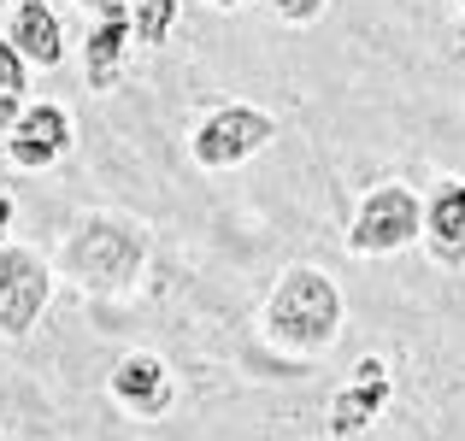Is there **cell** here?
<instances>
[{
    "label": "cell",
    "instance_id": "6da1fadb",
    "mask_svg": "<svg viewBox=\"0 0 465 441\" xmlns=\"http://www.w3.org/2000/svg\"><path fill=\"white\" fill-rule=\"evenodd\" d=\"M341 318H348V300H341L336 277L318 271V265H295V271L277 277L272 300H265V341L289 359H324L341 341Z\"/></svg>",
    "mask_w": 465,
    "mask_h": 441
},
{
    "label": "cell",
    "instance_id": "7a4b0ae2",
    "mask_svg": "<svg viewBox=\"0 0 465 441\" xmlns=\"http://www.w3.org/2000/svg\"><path fill=\"white\" fill-rule=\"evenodd\" d=\"M142 265H148V236H142V224H130L118 212L83 218L59 241V271L77 277L89 294H124L142 277Z\"/></svg>",
    "mask_w": 465,
    "mask_h": 441
},
{
    "label": "cell",
    "instance_id": "3957f363",
    "mask_svg": "<svg viewBox=\"0 0 465 441\" xmlns=\"http://www.w3.org/2000/svg\"><path fill=\"white\" fill-rule=\"evenodd\" d=\"M419 236H424L419 189H407V182H377L360 201L353 224H348V253L353 260H383V253L412 248Z\"/></svg>",
    "mask_w": 465,
    "mask_h": 441
},
{
    "label": "cell",
    "instance_id": "277c9868",
    "mask_svg": "<svg viewBox=\"0 0 465 441\" xmlns=\"http://www.w3.org/2000/svg\"><path fill=\"white\" fill-rule=\"evenodd\" d=\"M272 142H277L272 113H260V106H248V101H230V106H218V113H206L201 124H194L189 153H194L201 171H236V165H248L253 153H265Z\"/></svg>",
    "mask_w": 465,
    "mask_h": 441
},
{
    "label": "cell",
    "instance_id": "5b68a950",
    "mask_svg": "<svg viewBox=\"0 0 465 441\" xmlns=\"http://www.w3.org/2000/svg\"><path fill=\"white\" fill-rule=\"evenodd\" d=\"M54 300V265L30 248H0V336H30Z\"/></svg>",
    "mask_w": 465,
    "mask_h": 441
},
{
    "label": "cell",
    "instance_id": "8992f818",
    "mask_svg": "<svg viewBox=\"0 0 465 441\" xmlns=\"http://www.w3.org/2000/svg\"><path fill=\"white\" fill-rule=\"evenodd\" d=\"M389 395H395V388H389V365L383 359H360V365H353V377L330 395L324 436L330 441H360L377 418H383Z\"/></svg>",
    "mask_w": 465,
    "mask_h": 441
},
{
    "label": "cell",
    "instance_id": "52a82bcc",
    "mask_svg": "<svg viewBox=\"0 0 465 441\" xmlns=\"http://www.w3.org/2000/svg\"><path fill=\"white\" fill-rule=\"evenodd\" d=\"M106 395H113L130 418L153 424V418H165L171 400H177V377H171V365L159 359V353H124V359L113 365V377H106Z\"/></svg>",
    "mask_w": 465,
    "mask_h": 441
},
{
    "label": "cell",
    "instance_id": "ba28073f",
    "mask_svg": "<svg viewBox=\"0 0 465 441\" xmlns=\"http://www.w3.org/2000/svg\"><path fill=\"white\" fill-rule=\"evenodd\" d=\"M71 147V113L59 101H42V106H24L6 130V159L18 171H47L59 165Z\"/></svg>",
    "mask_w": 465,
    "mask_h": 441
},
{
    "label": "cell",
    "instance_id": "9c48e42d",
    "mask_svg": "<svg viewBox=\"0 0 465 441\" xmlns=\"http://www.w3.org/2000/svg\"><path fill=\"white\" fill-rule=\"evenodd\" d=\"M101 18H94L89 42H83V83H89L94 94H113L118 83H124L130 71V24H124V0H101Z\"/></svg>",
    "mask_w": 465,
    "mask_h": 441
},
{
    "label": "cell",
    "instance_id": "30bf717a",
    "mask_svg": "<svg viewBox=\"0 0 465 441\" xmlns=\"http://www.w3.org/2000/svg\"><path fill=\"white\" fill-rule=\"evenodd\" d=\"M424 248L436 265H465V182L442 177L424 194Z\"/></svg>",
    "mask_w": 465,
    "mask_h": 441
},
{
    "label": "cell",
    "instance_id": "8fae6325",
    "mask_svg": "<svg viewBox=\"0 0 465 441\" xmlns=\"http://www.w3.org/2000/svg\"><path fill=\"white\" fill-rule=\"evenodd\" d=\"M12 47H18L24 65L35 71H54L59 59H65V24H59V12L47 6V0H18V12H12Z\"/></svg>",
    "mask_w": 465,
    "mask_h": 441
},
{
    "label": "cell",
    "instance_id": "7c38bea8",
    "mask_svg": "<svg viewBox=\"0 0 465 441\" xmlns=\"http://www.w3.org/2000/svg\"><path fill=\"white\" fill-rule=\"evenodd\" d=\"M177 0H124V24H130V42L142 47H165L171 30H177Z\"/></svg>",
    "mask_w": 465,
    "mask_h": 441
},
{
    "label": "cell",
    "instance_id": "4fadbf2b",
    "mask_svg": "<svg viewBox=\"0 0 465 441\" xmlns=\"http://www.w3.org/2000/svg\"><path fill=\"white\" fill-rule=\"evenodd\" d=\"M24 83H30V65L18 59V47H12V42H0V94L24 101Z\"/></svg>",
    "mask_w": 465,
    "mask_h": 441
},
{
    "label": "cell",
    "instance_id": "5bb4252c",
    "mask_svg": "<svg viewBox=\"0 0 465 441\" xmlns=\"http://www.w3.org/2000/svg\"><path fill=\"white\" fill-rule=\"evenodd\" d=\"M272 6H277V18L307 24V18H318V12H324V0H272Z\"/></svg>",
    "mask_w": 465,
    "mask_h": 441
},
{
    "label": "cell",
    "instance_id": "9a60e30c",
    "mask_svg": "<svg viewBox=\"0 0 465 441\" xmlns=\"http://www.w3.org/2000/svg\"><path fill=\"white\" fill-rule=\"evenodd\" d=\"M24 113V101H12V94H0V159H6V130H12V118Z\"/></svg>",
    "mask_w": 465,
    "mask_h": 441
},
{
    "label": "cell",
    "instance_id": "2e32d148",
    "mask_svg": "<svg viewBox=\"0 0 465 441\" xmlns=\"http://www.w3.org/2000/svg\"><path fill=\"white\" fill-rule=\"evenodd\" d=\"M12 212H18V206H12V194L0 189V248H6V230H12Z\"/></svg>",
    "mask_w": 465,
    "mask_h": 441
},
{
    "label": "cell",
    "instance_id": "e0dca14e",
    "mask_svg": "<svg viewBox=\"0 0 465 441\" xmlns=\"http://www.w3.org/2000/svg\"><path fill=\"white\" fill-rule=\"evenodd\" d=\"M213 6H242V0H213Z\"/></svg>",
    "mask_w": 465,
    "mask_h": 441
},
{
    "label": "cell",
    "instance_id": "ac0fdd59",
    "mask_svg": "<svg viewBox=\"0 0 465 441\" xmlns=\"http://www.w3.org/2000/svg\"><path fill=\"white\" fill-rule=\"evenodd\" d=\"M77 6H101V0H77Z\"/></svg>",
    "mask_w": 465,
    "mask_h": 441
},
{
    "label": "cell",
    "instance_id": "d6986e66",
    "mask_svg": "<svg viewBox=\"0 0 465 441\" xmlns=\"http://www.w3.org/2000/svg\"><path fill=\"white\" fill-rule=\"evenodd\" d=\"M460 12H465V0H460Z\"/></svg>",
    "mask_w": 465,
    "mask_h": 441
},
{
    "label": "cell",
    "instance_id": "ffe728a7",
    "mask_svg": "<svg viewBox=\"0 0 465 441\" xmlns=\"http://www.w3.org/2000/svg\"><path fill=\"white\" fill-rule=\"evenodd\" d=\"M0 6H6V0H0Z\"/></svg>",
    "mask_w": 465,
    "mask_h": 441
}]
</instances>
